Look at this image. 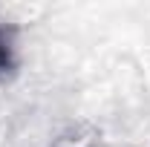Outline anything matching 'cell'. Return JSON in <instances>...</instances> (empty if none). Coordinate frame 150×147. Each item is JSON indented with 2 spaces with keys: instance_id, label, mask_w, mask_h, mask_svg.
I'll return each mask as SVG.
<instances>
[{
  "instance_id": "1",
  "label": "cell",
  "mask_w": 150,
  "mask_h": 147,
  "mask_svg": "<svg viewBox=\"0 0 150 147\" xmlns=\"http://www.w3.org/2000/svg\"><path fill=\"white\" fill-rule=\"evenodd\" d=\"M12 66V49H9V43L0 37V69H9Z\"/></svg>"
}]
</instances>
